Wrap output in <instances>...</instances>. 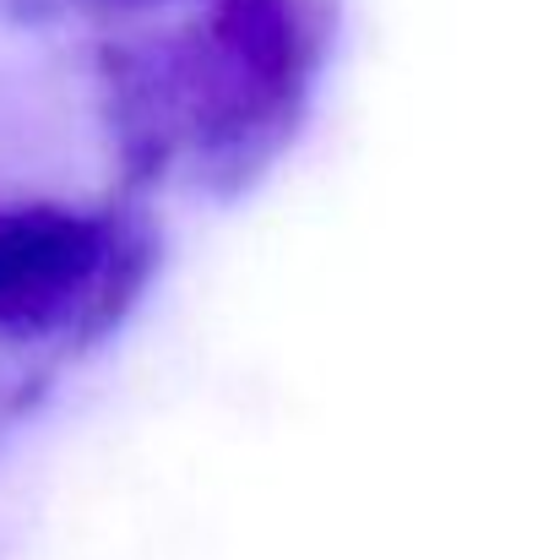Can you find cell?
Here are the masks:
<instances>
[{
    "label": "cell",
    "instance_id": "obj_1",
    "mask_svg": "<svg viewBox=\"0 0 554 560\" xmlns=\"http://www.w3.org/2000/svg\"><path fill=\"white\" fill-rule=\"evenodd\" d=\"M93 261V234L71 218H0V316H38L66 300Z\"/></svg>",
    "mask_w": 554,
    "mask_h": 560
}]
</instances>
